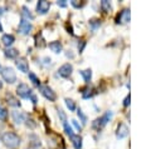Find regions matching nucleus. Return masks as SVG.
I'll return each instance as SVG.
<instances>
[{
	"label": "nucleus",
	"instance_id": "f257e3e1",
	"mask_svg": "<svg viewBox=\"0 0 161 149\" xmlns=\"http://www.w3.org/2000/svg\"><path fill=\"white\" fill-rule=\"evenodd\" d=\"M1 141L9 149H15L20 145V138L14 131H5L1 136Z\"/></svg>",
	"mask_w": 161,
	"mask_h": 149
},
{
	"label": "nucleus",
	"instance_id": "f03ea898",
	"mask_svg": "<svg viewBox=\"0 0 161 149\" xmlns=\"http://www.w3.org/2000/svg\"><path fill=\"white\" fill-rule=\"evenodd\" d=\"M112 116H113V113L112 111H106L104 114H102L99 118H97L92 123V128L96 129V130H101L102 128H104L107 125V123L112 119Z\"/></svg>",
	"mask_w": 161,
	"mask_h": 149
},
{
	"label": "nucleus",
	"instance_id": "7ed1b4c3",
	"mask_svg": "<svg viewBox=\"0 0 161 149\" xmlns=\"http://www.w3.org/2000/svg\"><path fill=\"white\" fill-rule=\"evenodd\" d=\"M0 74H1L3 79H4V81L8 83V84H14V83L16 81V74H15L14 69L10 68V66H4V68H1Z\"/></svg>",
	"mask_w": 161,
	"mask_h": 149
},
{
	"label": "nucleus",
	"instance_id": "20e7f679",
	"mask_svg": "<svg viewBox=\"0 0 161 149\" xmlns=\"http://www.w3.org/2000/svg\"><path fill=\"white\" fill-rule=\"evenodd\" d=\"M38 88H39L40 94H42L47 100H49V101H55L57 94H55V91H53L52 88H49L48 85H39Z\"/></svg>",
	"mask_w": 161,
	"mask_h": 149
},
{
	"label": "nucleus",
	"instance_id": "39448f33",
	"mask_svg": "<svg viewBox=\"0 0 161 149\" xmlns=\"http://www.w3.org/2000/svg\"><path fill=\"white\" fill-rule=\"evenodd\" d=\"M16 94H18L20 98H23V99H29V98L31 96L33 91H31V89H30L26 84L20 83V84L16 86Z\"/></svg>",
	"mask_w": 161,
	"mask_h": 149
},
{
	"label": "nucleus",
	"instance_id": "423d86ee",
	"mask_svg": "<svg viewBox=\"0 0 161 149\" xmlns=\"http://www.w3.org/2000/svg\"><path fill=\"white\" fill-rule=\"evenodd\" d=\"M33 30V24L28 20H24L21 19V21L19 23V26H18V31L23 35H28L30 31Z\"/></svg>",
	"mask_w": 161,
	"mask_h": 149
},
{
	"label": "nucleus",
	"instance_id": "0eeeda50",
	"mask_svg": "<svg viewBox=\"0 0 161 149\" xmlns=\"http://www.w3.org/2000/svg\"><path fill=\"white\" fill-rule=\"evenodd\" d=\"M130 16H131V13H130V9H123L122 11H119L116 16V23L117 24H126L130 21Z\"/></svg>",
	"mask_w": 161,
	"mask_h": 149
},
{
	"label": "nucleus",
	"instance_id": "6e6552de",
	"mask_svg": "<svg viewBox=\"0 0 161 149\" xmlns=\"http://www.w3.org/2000/svg\"><path fill=\"white\" fill-rule=\"evenodd\" d=\"M72 71H73V65L69 64V63H65L58 69V75L62 76V78H69Z\"/></svg>",
	"mask_w": 161,
	"mask_h": 149
},
{
	"label": "nucleus",
	"instance_id": "1a4fd4ad",
	"mask_svg": "<svg viewBox=\"0 0 161 149\" xmlns=\"http://www.w3.org/2000/svg\"><path fill=\"white\" fill-rule=\"evenodd\" d=\"M11 118H13V121L18 125L25 123V120H26V115L23 111H19V110H13L11 111Z\"/></svg>",
	"mask_w": 161,
	"mask_h": 149
},
{
	"label": "nucleus",
	"instance_id": "9d476101",
	"mask_svg": "<svg viewBox=\"0 0 161 149\" xmlns=\"http://www.w3.org/2000/svg\"><path fill=\"white\" fill-rule=\"evenodd\" d=\"M50 9V3L49 1H45V0H39L38 4H36V11L42 15L47 14Z\"/></svg>",
	"mask_w": 161,
	"mask_h": 149
},
{
	"label": "nucleus",
	"instance_id": "9b49d317",
	"mask_svg": "<svg viewBox=\"0 0 161 149\" xmlns=\"http://www.w3.org/2000/svg\"><path fill=\"white\" fill-rule=\"evenodd\" d=\"M128 126L125 124V123H119L118 126H117V131H116V136L118 139H123L128 135Z\"/></svg>",
	"mask_w": 161,
	"mask_h": 149
},
{
	"label": "nucleus",
	"instance_id": "f8f14e48",
	"mask_svg": "<svg viewBox=\"0 0 161 149\" xmlns=\"http://www.w3.org/2000/svg\"><path fill=\"white\" fill-rule=\"evenodd\" d=\"M15 65H16V68L19 69V71H21V73H28V71H29V64H28V61H26L25 58H19V59H16Z\"/></svg>",
	"mask_w": 161,
	"mask_h": 149
},
{
	"label": "nucleus",
	"instance_id": "ddd939ff",
	"mask_svg": "<svg viewBox=\"0 0 161 149\" xmlns=\"http://www.w3.org/2000/svg\"><path fill=\"white\" fill-rule=\"evenodd\" d=\"M14 41H15V38H14V35H11V34H4V35L1 36V43H3V45L6 46V48H10Z\"/></svg>",
	"mask_w": 161,
	"mask_h": 149
},
{
	"label": "nucleus",
	"instance_id": "4468645a",
	"mask_svg": "<svg viewBox=\"0 0 161 149\" xmlns=\"http://www.w3.org/2000/svg\"><path fill=\"white\" fill-rule=\"evenodd\" d=\"M49 49H50L53 53L59 54V53H62V50H63V45H62L60 41H52V43H49Z\"/></svg>",
	"mask_w": 161,
	"mask_h": 149
},
{
	"label": "nucleus",
	"instance_id": "2eb2a0df",
	"mask_svg": "<svg viewBox=\"0 0 161 149\" xmlns=\"http://www.w3.org/2000/svg\"><path fill=\"white\" fill-rule=\"evenodd\" d=\"M4 55H5L6 58H9V59H15V58H18L19 51H18V49H15V48H6V49L4 50Z\"/></svg>",
	"mask_w": 161,
	"mask_h": 149
},
{
	"label": "nucleus",
	"instance_id": "dca6fc26",
	"mask_svg": "<svg viewBox=\"0 0 161 149\" xmlns=\"http://www.w3.org/2000/svg\"><path fill=\"white\" fill-rule=\"evenodd\" d=\"M70 141L75 149H82V136L79 134H74L70 136Z\"/></svg>",
	"mask_w": 161,
	"mask_h": 149
},
{
	"label": "nucleus",
	"instance_id": "f3484780",
	"mask_svg": "<svg viewBox=\"0 0 161 149\" xmlns=\"http://www.w3.org/2000/svg\"><path fill=\"white\" fill-rule=\"evenodd\" d=\"M20 14H21V18H23L24 20H28V21H29V20H33V19H34L33 13H31L26 6H23V8H21V13H20Z\"/></svg>",
	"mask_w": 161,
	"mask_h": 149
},
{
	"label": "nucleus",
	"instance_id": "a211bd4d",
	"mask_svg": "<svg viewBox=\"0 0 161 149\" xmlns=\"http://www.w3.org/2000/svg\"><path fill=\"white\" fill-rule=\"evenodd\" d=\"M6 100H8V104L10 105V106H20V101L15 98V96H13L11 94H6Z\"/></svg>",
	"mask_w": 161,
	"mask_h": 149
},
{
	"label": "nucleus",
	"instance_id": "6ab92c4d",
	"mask_svg": "<svg viewBox=\"0 0 161 149\" xmlns=\"http://www.w3.org/2000/svg\"><path fill=\"white\" fill-rule=\"evenodd\" d=\"M80 75L84 79L86 83H89L92 79V70L91 69H86V70H80Z\"/></svg>",
	"mask_w": 161,
	"mask_h": 149
},
{
	"label": "nucleus",
	"instance_id": "aec40b11",
	"mask_svg": "<svg viewBox=\"0 0 161 149\" xmlns=\"http://www.w3.org/2000/svg\"><path fill=\"white\" fill-rule=\"evenodd\" d=\"M64 101H65V105H67V108L69 109V111H74L75 110V103L72 100V99H68V98H65L64 99Z\"/></svg>",
	"mask_w": 161,
	"mask_h": 149
},
{
	"label": "nucleus",
	"instance_id": "412c9836",
	"mask_svg": "<svg viewBox=\"0 0 161 149\" xmlns=\"http://www.w3.org/2000/svg\"><path fill=\"white\" fill-rule=\"evenodd\" d=\"M63 128H64V131H65V134L70 138L72 135H74V133H73V129H72V126L65 121V123H63Z\"/></svg>",
	"mask_w": 161,
	"mask_h": 149
},
{
	"label": "nucleus",
	"instance_id": "4be33fe9",
	"mask_svg": "<svg viewBox=\"0 0 161 149\" xmlns=\"http://www.w3.org/2000/svg\"><path fill=\"white\" fill-rule=\"evenodd\" d=\"M92 95H93V89H92V88H86V89H83L82 96H83L84 99H88V98H91Z\"/></svg>",
	"mask_w": 161,
	"mask_h": 149
},
{
	"label": "nucleus",
	"instance_id": "5701e85b",
	"mask_svg": "<svg viewBox=\"0 0 161 149\" xmlns=\"http://www.w3.org/2000/svg\"><path fill=\"white\" fill-rule=\"evenodd\" d=\"M101 8H102V10H103L104 13H108V11L111 10V4H109V1L102 0V1H101Z\"/></svg>",
	"mask_w": 161,
	"mask_h": 149
},
{
	"label": "nucleus",
	"instance_id": "b1692460",
	"mask_svg": "<svg viewBox=\"0 0 161 149\" xmlns=\"http://www.w3.org/2000/svg\"><path fill=\"white\" fill-rule=\"evenodd\" d=\"M77 114H78V118L80 119L82 124H86V123H87V115L83 113V110H82V109H78V110H77Z\"/></svg>",
	"mask_w": 161,
	"mask_h": 149
},
{
	"label": "nucleus",
	"instance_id": "393cba45",
	"mask_svg": "<svg viewBox=\"0 0 161 149\" xmlns=\"http://www.w3.org/2000/svg\"><path fill=\"white\" fill-rule=\"evenodd\" d=\"M29 79L31 80V83H33L34 85H36V86H39V85H40V81H39V79L36 78V75H35L34 73H29Z\"/></svg>",
	"mask_w": 161,
	"mask_h": 149
},
{
	"label": "nucleus",
	"instance_id": "a878e982",
	"mask_svg": "<svg viewBox=\"0 0 161 149\" xmlns=\"http://www.w3.org/2000/svg\"><path fill=\"white\" fill-rule=\"evenodd\" d=\"M6 118H8V111H6V109L0 105V120L4 121V120H6Z\"/></svg>",
	"mask_w": 161,
	"mask_h": 149
},
{
	"label": "nucleus",
	"instance_id": "bb28decb",
	"mask_svg": "<svg viewBox=\"0 0 161 149\" xmlns=\"http://www.w3.org/2000/svg\"><path fill=\"white\" fill-rule=\"evenodd\" d=\"M89 24H91V26H92V30L94 31V30H97V28L101 25V21H99V20L93 19V20H91V21H89Z\"/></svg>",
	"mask_w": 161,
	"mask_h": 149
},
{
	"label": "nucleus",
	"instance_id": "cd10ccee",
	"mask_svg": "<svg viewBox=\"0 0 161 149\" xmlns=\"http://www.w3.org/2000/svg\"><path fill=\"white\" fill-rule=\"evenodd\" d=\"M58 115H59L62 123H65V121H67V116H65V114H64V111H63L62 109H58Z\"/></svg>",
	"mask_w": 161,
	"mask_h": 149
},
{
	"label": "nucleus",
	"instance_id": "c85d7f7f",
	"mask_svg": "<svg viewBox=\"0 0 161 149\" xmlns=\"http://www.w3.org/2000/svg\"><path fill=\"white\" fill-rule=\"evenodd\" d=\"M72 124H73V126H74V128H75L78 131H80V130H82V125H80V124H79V123H78L75 119H73V120H72Z\"/></svg>",
	"mask_w": 161,
	"mask_h": 149
},
{
	"label": "nucleus",
	"instance_id": "c756f323",
	"mask_svg": "<svg viewBox=\"0 0 161 149\" xmlns=\"http://www.w3.org/2000/svg\"><path fill=\"white\" fill-rule=\"evenodd\" d=\"M70 4H72L74 8H77V9H79V8H82V6H83V3H79V1H77V0H72V1H70Z\"/></svg>",
	"mask_w": 161,
	"mask_h": 149
},
{
	"label": "nucleus",
	"instance_id": "7c9ffc66",
	"mask_svg": "<svg viewBox=\"0 0 161 149\" xmlns=\"http://www.w3.org/2000/svg\"><path fill=\"white\" fill-rule=\"evenodd\" d=\"M42 60H44V61H43V64H44L45 66H50V65H52V59H50V58L45 56V58H43Z\"/></svg>",
	"mask_w": 161,
	"mask_h": 149
},
{
	"label": "nucleus",
	"instance_id": "2f4dec72",
	"mask_svg": "<svg viewBox=\"0 0 161 149\" xmlns=\"http://www.w3.org/2000/svg\"><path fill=\"white\" fill-rule=\"evenodd\" d=\"M25 121H26V125H28V126H30V128H35V125H36V124L34 123V120H33L31 118H30V119L28 118V119H26Z\"/></svg>",
	"mask_w": 161,
	"mask_h": 149
},
{
	"label": "nucleus",
	"instance_id": "473e14b6",
	"mask_svg": "<svg viewBox=\"0 0 161 149\" xmlns=\"http://www.w3.org/2000/svg\"><path fill=\"white\" fill-rule=\"evenodd\" d=\"M57 4H58V6H60V8H65V6H67V1H65V0H58Z\"/></svg>",
	"mask_w": 161,
	"mask_h": 149
},
{
	"label": "nucleus",
	"instance_id": "72a5a7b5",
	"mask_svg": "<svg viewBox=\"0 0 161 149\" xmlns=\"http://www.w3.org/2000/svg\"><path fill=\"white\" fill-rule=\"evenodd\" d=\"M130 100H131V96H130V94L125 98V100H123V105L125 106H128V104H130Z\"/></svg>",
	"mask_w": 161,
	"mask_h": 149
},
{
	"label": "nucleus",
	"instance_id": "f704fd0d",
	"mask_svg": "<svg viewBox=\"0 0 161 149\" xmlns=\"http://www.w3.org/2000/svg\"><path fill=\"white\" fill-rule=\"evenodd\" d=\"M4 10H5V9H4L3 6H0V15H3V14H4Z\"/></svg>",
	"mask_w": 161,
	"mask_h": 149
},
{
	"label": "nucleus",
	"instance_id": "c9c22d12",
	"mask_svg": "<svg viewBox=\"0 0 161 149\" xmlns=\"http://www.w3.org/2000/svg\"><path fill=\"white\" fill-rule=\"evenodd\" d=\"M4 31V29H3V25H1V21H0V33H3Z\"/></svg>",
	"mask_w": 161,
	"mask_h": 149
},
{
	"label": "nucleus",
	"instance_id": "e433bc0d",
	"mask_svg": "<svg viewBox=\"0 0 161 149\" xmlns=\"http://www.w3.org/2000/svg\"><path fill=\"white\" fill-rule=\"evenodd\" d=\"M1 88H3V81L0 80V89H1Z\"/></svg>",
	"mask_w": 161,
	"mask_h": 149
},
{
	"label": "nucleus",
	"instance_id": "4c0bfd02",
	"mask_svg": "<svg viewBox=\"0 0 161 149\" xmlns=\"http://www.w3.org/2000/svg\"><path fill=\"white\" fill-rule=\"evenodd\" d=\"M1 68H3V66H1V65H0V70H1Z\"/></svg>",
	"mask_w": 161,
	"mask_h": 149
},
{
	"label": "nucleus",
	"instance_id": "58836bf2",
	"mask_svg": "<svg viewBox=\"0 0 161 149\" xmlns=\"http://www.w3.org/2000/svg\"><path fill=\"white\" fill-rule=\"evenodd\" d=\"M26 149H33V148H26Z\"/></svg>",
	"mask_w": 161,
	"mask_h": 149
}]
</instances>
